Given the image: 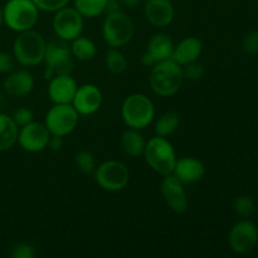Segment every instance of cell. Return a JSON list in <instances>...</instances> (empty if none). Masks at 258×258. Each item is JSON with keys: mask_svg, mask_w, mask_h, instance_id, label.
I'll use <instances>...</instances> for the list:
<instances>
[{"mask_svg": "<svg viewBox=\"0 0 258 258\" xmlns=\"http://www.w3.org/2000/svg\"><path fill=\"white\" fill-rule=\"evenodd\" d=\"M150 87L158 96L169 97L180 90L184 82L183 67L173 59H165L153 66L150 73Z\"/></svg>", "mask_w": 258, "mask_h": 258, "instance_id": "6da1fadb", "label": "cell"}, {"mask_svg": "<svg viewBox=\"0 0 258 258\" xmlns=\"http://www.w3.org/2000/svg\"><path fill=\"white\" fill-rule=\"evenodd\" d=\"M47 42L37 30L29 29L20 32L13 43V55L19 64L34 67L44 59Z\"/></svg>", "mask_w": 258, "mask_h": 258, "instance_id": "7a4b0ae2", "label": "cell"}, {"mask_svg": "<svg viewBox=\"0 0 258 258\" xmlns=\"http://www.w3.org/2000/svg\"><path fill=\"white\" fill-rule=\"evenodd\" d=\"M121 116L125 125L135 130L148 127L155 116V107L150 98L144 93H133L123 100Z\"/></svg>", "mask_w": 258, "mask_h": 258, "instance_id": "3957f363", "label": "cell"}, {"mask_svg": "<svg viewBox=\"0 0 258 258\" xmlns=\"http://www.w3.org/2000/svg\"><path fill=\"white\" fill-rule=\"evenodd\" d=\"M144 158L148 165L160 175H168L174 170L176 154L170 141L163 136H154L146 141Z\"/></svg>", "mask_w": 258, "mask_h": 258, "instance_id": "277c9868", "label": "cell"}, {"mask_svg": "<svg viewBox=\"0 0 258 258\" xmlns=\"http://www.w3.org/2000/svg\"><path fill=\"white\" fill-rule=\"evenodd\" d=\"M39 18V9L33 0H8L3 8V22L14 32L34 28Z\"/></svg>", "mask_w": 258, "mask_h": 258, "instance_id": "5b68a950", "label": "cell"}, {"mask_svg": "<svg viewBox=\"0 0 258 258\" xmlns=\"http://www.w3.org/2000/svg\"><path fill=\"white\" fill-rule=\"evenodd\" d=\"M134 33H135V25L133 19L122 10L107 13L102 23V37L108 47H123L133 39Z\"/></svg>", "mask_w": 258, "mask_h": 258, "instance_id": "8992f818", "label": "cell"}, {"mask_svg": "<svg viewBox=\"0 0 258 258\" xmlns=\"http://www.w3.org/2000/svg\"><path fill=\"white\" fill-rule=\"evenodd\" d=\"M43 62L45 64V80H50L54 76L71 75L73 71V55L68 42L57 39L47 43Z\"/></svg>", "mask_w": 258, "mask_h": 258, "instance_id": "52a82bcc", "label": "cell"}, {"mask_svg": "<svg viewBox=\"0 0 258 258\" xmlns=\"http://www.w3.org/2000/svg\"><path fill=\"white\" fill-rule=\"evenodd\" d=\"M78 120L80 113L75 110L72 103H54L45 113L44 125L50 135L64 138L77 127Z\"/></svg>", "mask_w": 258, "mask_h": 258, "instance_id": "ba28073f", "label": "cell"}, {"mask_svg": "<svg viewBox=\"0 0 258 258\" xmlns=\"http://www.w3.org/2000/svg\"><path fill=\"white\" fill-rule=\"evenodd\" d=\"M95 179L98 185L107 191L122 190L128 183L130 171L118 160H107L95 170Z\"/></svg>", "mask_w": 258, "mask_h": 258, "instance_id": "9c48e42d", "label": "cell"}, {"mask_svg": "<svg viewBox=\"0 0 258 258\" xmlns=\"http://www.w3.org/2000/svg\"><path fill=\"white\" fill-rule=\"evenodd\" d=\"M229 248L237 254H247L258 243V227L251 219L244 218L233 224L228 236Z\"/></svg>", "mask_w": 258, "mask_h": 258, "instance_id": "30bf717a", "label": "cell"}, {"mask_svg": "<svg viewBox=\"0 0 258 258\" xmlns=\"http://www.w3.org/2000/svg\"><path fill=\"white\" fill-rule=\"evenodd\" d=\"M83 17L75 8L64 7L57 10L53 17L52 27L58 39L72 42L83 32Z\"/></svg>", "mask_w": 258, "mask_h": 258, "instance_id": "8fae6325", "label": "cell"}, {"mask_svg": "<svg viewBox=\"0 0 258 258\" xmlns=\"http://www.w3.org/2000/svg\"><path fill=\"white\" fill-rule=\"evenodd\" d=\"M50 133L47 126L42 122L32 121L28 125L22 126L18 134V143L20 148L28 153H39L48 148Z\"/></svg>", "mask_w": 258, "mask_h": 258, "instance_id": "7c38bea8", "label": "cell"}, {"mask_svg": "<svg viewBox=\"0 0 258 258\" xmlns=\"http://www.w3.org/2000/svg\"><path fill=\"white\" fill-rule=\"evenodd\" d=\"M161 194L171 211L183 214L188 211V197L184 184L174 174L164 175L160 184Z\"/></svg>", "mask_w": 258, "mask_h": 258, "instance_id": "4fadbf2b", "label": "cell"}, {"mask_svg": "<svg viewBox=\"0 0 258 258\" xmlns=\"http://www.w3.org/2000/svg\"><path fill=\"white\" fill-rule=\"evenodd\" d=\"M102 100L100 88L92 83H86L77 88L72 100V106L80 115L90 116L100 110Z\"/></svg>", "mask_w": 258, "mask_h": 258, "instance_id": "5bb4252c", "label": "cell"}, {"mask_svg": "<svg viewBox=\"0 0 258 258\" xmlns=\"http://www.w3.org/2000/svg\"><path fill=\"white\" fill-rule=\"evenodd\" d=\"M144 15L154 27L165 28L173 22L175 10L171 0H145Z\"/></svg>", "mask_w": 258, "mask_h": 258, "instance_id": "9a60e30c", "label": "cell"}, {"mask_svg": "<svg viewBox=\"0 0 258 258\" xmlns=\"http://www.w3.org/2000/svg\"><path fill=\"white\" fill-rule=\"evenodd\" d=\"M34 88V77L27 70L12 71L3 82V90L12 97H25Z\"/></svg>", "mask_w": 258, "mask_h": 258, "instance_id": "2e32d148", "label": "cell"}, {"mask_svg": "<svg viewBox=\"0 0 258 258\" xmlns=\"http://www.w3.org/2000/svg\"><path fill=\"white\" fill-rule=\"evenodd\" d=\"M78 86L71 75L54 76L49 80L48 96L53 103H72Z\"/></svg>", "mask_w": 258, "mask_h": 258, "instance_id": "e0dca14e", "label": "cell"}, {"mask_svg": "<svg viewBox=\"0 0 258 258\" xmlns=\"http://www.w3.org/2000/svg\"><path fill=\"white\" fill-rule=\"evenodd\" d=\"M183 184H193L201 180L206 174V166L199 159L183 156L176 159L173 173Z\"/></svg>", "mask_w": 258, "mask_h": 258, "instance_id": "ac0fdd59", "label": "cell"}, {"mask_svg": "<svg viewBox=\"0 0 258 258\" xmlns=\"http://www.w3.org/2000/svg\"><path fill=\"white\" fill-rule=\"evenodd\" d=\"M202 50H203V44L198 38L186 37L181 39L178 44L174 45L171 59L183 67V66L198 60Z\"/></svg>", "mask_w": 258, "mask_h": 258, "instance_id": "d6986e66", "label": "cell"}, {"mask_svg": "<svg viewBox=\"0 0 258 258\" xmlns=\"http://www.w3.org/2000/svg\"><path fill=\"white\" fill-rule=\"evenodd\" d=\"M173 39L166 33H156L149 40L146 52L158 63L161 62V60L170 59L171 54H173Z\"/></svg>", "mask_w": 258, "mask_h": 258, "instance_id": "ffe728a7", "label": "cell"}, {"mask_svg": "<svg viewBox=\"0 0 258 258\" xmlns=\"http://www.w3.org/2000/svg\"><path fill=\"white\" fill-rule=\"evenodd\" d=\"M19 126L12 116L0 112V151L10 150L18 143Z\"/></svg>", "mask_w": 258, "mask_h": 258, "instance_id": "44dd1931", "label": "cell"}, {"mask_svg": "<svg viewBox=\"0 0 258 258\" xmlns=\"http://www.w3.org/2000/svg\"><path fill=\"white\" fill-rule=\"evenodd\" d=\"M145 145L146 141L140 130L128 127V130H126L121 136V148H122L123 153L131 158H138V156L143 155Z\"/></svg>", "mask_w": 258, "mask_h": 258, "instance_id": "7402d4cb", "label": "cell"}, {"mask_svg": "<svg viewBox=\"0 0 258 258\" xmlns=\"http://www.w3.org/2000/svg\"><path fill=\"white\" fill-rule=\"evenodd\" d=\"M70 47L73 57L77 58L78 60H82V62H88V60L93 59L96 53H97L93 40H91L90 38L81 37V35L72 40Z\"/></svg>", "mask_w": 258, "mask_h": 258, "instance_id": "603a6c76", "label": "cell"}, {"mask_svg": "<svg viewBox=\"0 0 258 258\" xmlns=\"http://www.w3.org/2000/svg\"><path fill=\"white\" fill-rule=\"evenodd\" d=\"M180 125V116L176 112H166L159 117L155 123V134L158 136L168 138L178 130Z\"/></svg>", "mask_w": 258, "mask_h": 258, "instance_id": "cb8c5ba5", "label": "cell"}, {"mask_svg": "<svg viewBox=\"0 0 258 258\" xmlns=\"http://www.w3.org/2000/svg\"><path fill=\"white\" fill-rule=\"evenodd\" d=\"M107 0H75V9L83 18H96L106 12Z\"/></svg>", "mask_w": 258, "mask_h": 258, "instance_id": "d4e9b609", "label": "cell"}, {"mask_svg": "<svg viewBox=\"0 0 258 258\" xmlns=\"http://www.w3.org/2000/svg\"><path fill=\"white\" fill-rule=\"evenodd\" d=\"M105 63L107 70L113 75H120L127 67V60L123 53L118 50V48H110L106 52Z\"/></svg>", "mask_w": 258, "mask_h": 258, "instance_id": "484cf974", "label": "cell"}, {"mask_svg": "<svg viewBox=\"0 0 258 258\" xmlns=\"http://www.w3.org/2000/svg\"><path fill=\"white\" fill-rule=\"evenodd\" d=\"M234 212L242 218H249L256 212V203L249 196L237 197L233 203Z\"/></svg>", "mask_w": 258, "mask_h": 258, "instance_id": "4316f807", "label": "cell"}, {"mask_svg": "<svg viewBox=\"0 0 258 258\" xmlns=\"http://www.w3.org/2000/svg\"><path fill=\"white\" fill-rule=\"evenodd\" d=\"M76 166L83 174H93L96 170V159L92 153L87 150H82L76 154L75 158Z\"/></svg>", "mask_w": 258, "mask_h": 258, "instance_id": "83f0119b", "label": "cell"}, {"mask_svg": "<svg viewBox=\"0 0 258 258\" xmlns=\"http://www.w3.org/2000/svg\"><path fill=\"white\" fill-rule=\"evenodd\" d=\"M183 73H184V80L189 81H199L204 75V67L202 63L198 60L191 62L189 64L183 66Z\"/></svg>", "mask_w": 258, "mask_h": 258, "instance_id": "f1b7e54d", "label": "cell"}, {"mask_svg": "<svg viewBox=\"0 0 258 258\" xmlns=\"http://www.w3.org/2000/svg\"><path fill=\"white\" fill-rule=\"evenodd\" d=\"M37 8L43 12L55 13L57 10L67 7L70 0H33Z\"/></svg>", "mask_w": 258, "mask_h": 258, "instance_id": "f546056e", "label": "cell"}, {"mask_svg": "<svg viewBox=\"0 0 258 258\" xmlns=\"http://www.w3.org/2000/svg\"><path fill=\"white\" fill-rule=\"evenodd\" d=\"M35 248L30 243L22 242V243L15 244L10 252V257L13 258H34Z\"/></svg>", "mask_w": 258, "mask_h": 258, "instance_id": "4dcf8cb0", "label": "cell"}, {"mask_svg": "<svg viewBox=\"0 0 258 258\" xmlns=\"http://www.w3.org/2000/svg\"><path fill=\"white\" fill-rule=\"evenodd\" d=\"M243 50L248 54H256L258 53V30H252L247 33L243 38Z\"/></svg>", "mask_w": 258, "mask_h": 258, "instance_id": "1f68e13d", "label": "cell"}, {"mask_svg": "<svg viewBox=\"0 0 258 258\" xmlns=\"http://www.w3.org/2000/svg\"><path fill=\"white\" fill-rule=\"evenodd\" d=\"M13 120L15 121V123H17L19 127H22V126H25L28 125L29 122H32L33 118H34V115H33L32 110L28 107H20L18 108L17 111H14V113H13Z\"/></svg>", "mask_w": 258, "mask_h": 258, "instance_id": "d6a6232c", "label": "cell"}, {"mask_svg": "<svg viewBox=\"0 0 258 258\" xmlns=\"http://www.w3.org/2000/svg\"><path fill=\"white\" fill-rule=\"evenodd\" d=\"M15 58L8 52H0V75H8L14 71Z\"/></svg>", "mask_w": 258, "mask_h": 258, "instance_id": "836d02e7", "label": "cell"}, {"mask_svg": "<svg viewBox=\"0 0 258 258\" xmlns=\"http://www.w3.org/2000/svg\"><path fill=\"white\" fill-rule=\"evenodd\" d=\"M48 148L53 151H59L63 148V138L55 135H50L49 141H48Z\"/></svg>", "mask_w": 258, "mask_h": 258, "instance_id": "e575fe53", "label": "cell"}, {"mask_svg": "<svg viewBox=\"0 0 258 258\" xmlns=\"http://www.w3.org/2000/svg\"><path fill=\"white\" fill-rule=\"evenodd\" d=\"M121 2L120 0H107L106 4V13H115L121 10Z\"/></svg>", "mask_w": 258, "mask_h": 258, "instance_id": "d590c367", "label": "cell"}, {"mask_svg": "<svg viewBox=\"0 0 258 258\" xmlns=\"http://www.w3.org/2000/svg\"><path fill=\"white\" fill-rule=\"evenodd\" d=\"M141 62H143V64L145 66V67H153L154 64H156L155 60L153 59V57H151L148 52H145L143 54V57H141Z\"/></svg>", "mask_w": 258, "mask_h": 258, "instance_id": "8d00e7d4", "label": "cell"}, {"mask_svg": "<svg viewBox=\"0 0 258 258\" xmlns=\"http://www.w3.org/2000/svg\"><path fill=\"white\" fill-rule=\"evenodd\" d=\"M121 4L127 8H136L140 4V0H120Z\"/></svg>", "mask_w": 258, "mask_h": 258, "instance_id": "74e56055", "label": "cell"}, {"mask_svg": "<svg viewBox=\"0 0 258 258\" xmlns=\"http://www.w3.org/2000/svg\"><path fill=\"white\" fill-rule=\"evenodd\" d=\"M3 105H4V97H3V95L0 93V108L3 107Z\"/></svg>", "mask_w": 258, "mask_h": 258, "instance_id": "f35d334b", "label": "cell"}, {"mask_svg": "<svg viewBox=\"0 0 258 258\" xmlns=\"http://www.w3.org/2000/svg\"><path fill=\"white\" fill-rule=\"evenodd\" d=\"M2 23H3V9L0 8V27H2Z\"/></svg>", "mask_w": 258, "mask_h": 258, "instance_id": "ab89813d", "label": "cell"}, {"mask_svg": "<svg viewBox=\"0 0 258 258\" xmlns=\"http://www.w3.org/2000/svg\"><path fill=\"white\" fill-rule=\"evenodd\" d=\"M257 183H258V171H257Z\"/></svg>", "mask_w": 258, "mask_h": 258, "instance_id": "60d3db41", "label": "cell"}, {"mask_svg": "<svg viewBox=\"0 0 258 258\" xmlns=\"http://www.w3.org/2000/svg\"><path fill=\"white\" fill-rule=\"evenodd\" d=\"M256 3H257V7H258V0H256Z\"/></svg>", "mask_w": 258, "mask_h": 258, "instance_id": "b9f144b4", "label": "cell"}]
</instances>
